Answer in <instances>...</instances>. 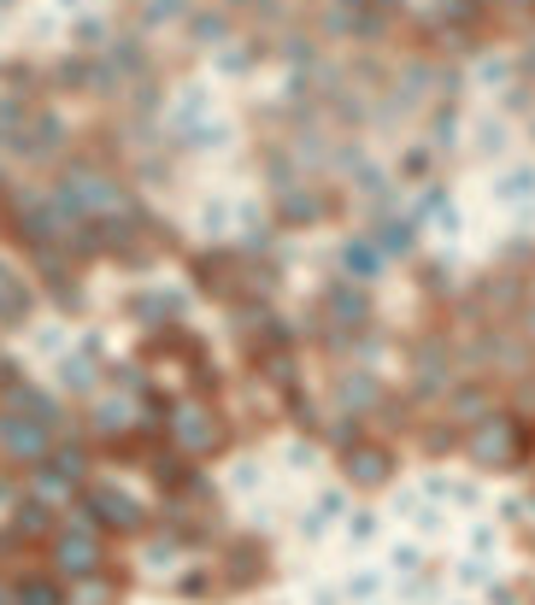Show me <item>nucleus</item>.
I'll return each instance as SVG.
<instances>
[{
    "label": "nucleus",
    "mask_w": 535,
    "mask_h": 605,
    "mask_svg": "<svg viewBox=\"0 0 535 605\" xmlns=\"http://www.w3.org/2000/svg\"><path fill=\"white\" fill-rule=\"evenodd\" d=\"M82 512H89L95 529H112V535H136L141 529V506L123 488H112V483H89V488H82Z\"/></svg>",
    "instance_id": "1"
},
{
    "label": "nucleus",
    "mask_w": 535,
    "mask_h": 605,
    "mask_svg": "<svg viewBox=\"0 0 535 605\" xmlns=\"http://www.w3.org/2000/svg\"><path fill=\"white\" fill-rule=\"evenodd\" d=\"M53 565H59V576L89 582V576L100 571V535H95V524L59 529V535H53Z\"/></svg>",
    "instance_id": "2"
},
{
    "label": "nucleus",
    "mask_w": 535,
    "mask_h": 605,
    "mask_svg": "<svg viewBox=\"0 0 535 605\" xmlns=\"http://www.w3.org/2000/svg\"><path fill=\"white\" fill-rule=\"evenodd\" d=\"M171 429H177V442H182V453H189V458H206V453L224 447V429L206 411H177Z\"/></svg>",
    "instance_id": "3"
},
{
    "label": "nucleus",
    "mask_w": 535,
    "mask_h": 605,
    "mask_svg": "<svg viewBox=\"0 0 535 605\" xmlns=\"http://www.w3.org/2000/svg\"><path fill=\"white\" fill-rule=\"evenodd\" d=\"M12 535L18 540H53L59 517H53L48 499H18V506H12Z\"/></svg>",
    "instance_id": "4"
},
{
    "label": "nucleus",
    "mask_w": 535,
    "mask_h": 605,
    "mask_svg": "<svg viewBox=\"0 0 535 605\" xmlns=\"http://www.w3.org/2000/svg\"><path fill=\"white\" fill-rule=\"evenodd\" d=\"M18 605H66V588H59V576H24L18 582Z\"/></svg>",
    "instance_id": "5"
},
{
    "label": "nucleus",
    "mask_w": 535,
    "mask_h": 605,
    "mask_svg": "<svg viewBox=\"0 0 535 605\" xmlns=\"http://www.w3.org/2000/svg\"><path fill=\"white\" fill-rule=\"evenodd\" d=\"M347 476H354V483H383L388 476V453H377V447H359V453H347Z\"/></svg>",
    "instance_id": "6"
},
{
    "label": "nucleus",
    "mask_w": 535,
    "mask_h": 605,
    "mask_svg": "<svg viewBox=\"0 0 535 605\" xmlns=\"http://www.w3.org/2000/svg\"><path fill=\"white\" fill-rule=\"evenodd\" d=\"M377 265H383L377 247H365V241L347 247V270H354V277H377Z\"/></svg>",
    "instance_id": "7"
},
{
    "label": "nucleus",
    "mask_w": 535,
    "mask_h": 605,
    "mask_svg": "<svg viewBox=\"0 0 535 605\" xmlns=\"http://www.w3.org/2000/svg\"><path fill=\"white\" fill-rule=\"evenodd\" d=\"M0 605H18V588H7V582H0Z\"/></svg>",
    "instance_id": "8"
}]
</instances>
